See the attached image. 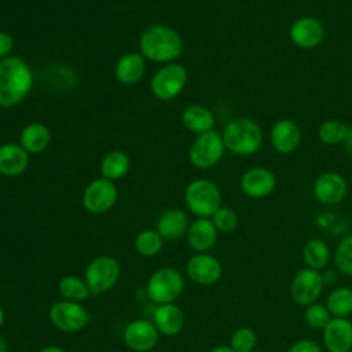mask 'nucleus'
<instances>
[{"label": "nucleus", "mask_w": 352, "mask_h": 352, "mask_svg": "<svg viewBox=\"0 0 352 352\" xmlns=\"http://www.w3.org/2000/svg\"><path fill=\"white\" fill-rule=\"evenodd\" d=\"M33 74L28 63L19 56L0 60V107H14L30 92Z\"/></svg>", "instance_id": "nucleus-1"}, {"label": "nucleus", "mask_w": 352, "mask_h": 352, "mask_svg": "<svg viewBox=\"0 0 352 352\" xmlns=\"http://www.w3.org/2000/svg\"><path fill=\"white\" fill-rule=\"evenodd\" d=\"M140 52L153 62H170L177 59L183 52V40L180 34L169 26H148L139 40Z\"/></svg>", "instance_id": "nucleus-2"}, {"label": "nucleus", "mask_w": 352, "mask_h": 352, "mask_svg": "<svg viewBox=\"0 0 352 352\" xmlns=\"http://www.w3.org/2000/svg\"><path fill=\"white\" fill-rule=\"evenodd\" d=\"M221 136L226 148L236 155H252L257 153L263 144L261 126L246 117L230 121Z\"/></svg>", "instance_id": "nucleus-3"}, {"label": "nucleus", "mask_w": 352, "mask_h": 352, "mask_svg": "<svg viewBox=\"0 0 352 352\" xmlns=\"http://www.w3.org/2000/svg\"><path fill=\"white\" fill-rule=\"evenodd\" d=\"M184 201L190 212L198 217L210 219L221 206V192L216 183L209 179L192 180L186 191Z\"/></svg>", "instance_id": "nucleus-4"}, {"label": "nucleus", "mask_w": 352, "mask_h": 352, "mask_svg": "<svg viewBox=\"0 0 352 352\" xmlns=\"http://www.w3.org/2000/svg\"><path fill=\"white\" fill-rule=\"evenodd\" d=\"M184 289V279L182 274L170 267H164L151 274L147 280V296L148 298L160 304L173 302L180 297Z\"/></svg>", "instance_id": "nucleus-5"}, {"label": "nucleus", "mask_w": 352, "mask_h": 352, "mask_svg": "<svg viewBox=\"0 0 352 352\" xmlns=\"http://www.w3.org/2000/svg\"><path fill=\"white\" fill-rule=\"evenodd\" d=\"M224 150L226 146L223 136L212 129L198 135L190 147L188 158L194 166L199 169H208L214 166L221 160Z\"/></svg>", "instance_id": "nucleus-6"}, {"label": "nucleus", "mask_w": 352, "mask_h": 352, "mask_svg": "<svg viewBox=\"0 0 352 352\" xmlns=\"http://www.w3.org/2000/svg\"><path fill=\"white\" fill-rule=\"evenodd\" d=\"M120 278V264L110 256L94 258L85 268L84 280L92 294H100L110 290Z\"/></svg>", "instance_id": "nucleus-7"}, {"label": "nucleus", "mask_w": 352, "mask_h": 352, "mask_svg": "<svg viewBox=\"0 0 352 352\" xmlns=\"http://www.w3.org/2000/svg\"><path fill=\"white\" fill-rule=\"evenodd\" d=\"M187 82V70L180 63H168L161 67L151 78L150 87L160 100L175 99Z\"/></svg>", "instance_id": "nucleus-8"}, {"label": "nucleus", "mask_w": 352, "mask_h": 352, "mask_svg": "<svg viewBox=\"0 0 352 352\" xmlns=\"http://www.w3.org/2000/svg\"><path fill=\"white\" fill-rule=\"evenodd\" d=\"M50 320L60 331L77 333L87 326L89 314L80 302L59 300L50 308Z\"/></svg>", "instance_id": "nucleus-9"}, {"label": "nucleus", "mask_w": 352, "mask_h": 352, "mask_svg": "<svg viewBox=\"0 0 352 352\" xmlns=\"http://www.w3.org/2000/svg\"><path fill=\"white\" fill-rule=\"evenodd\" d=\"M324 287L323 276L319 271L311 270V268H302L292 279L290 285V293L293 300L298 305L308 307L319 298L322 294V290Z\"/></svg>", "instance_id": "nucleus-10"}, {"label": "nucleus", "mask_w": 352, "mask_h": 352, "mask_svg": "<svg viewBox=\"0 0 352 352\" xmlns=\"http://www.w3.org/2000/svg\"><path fill=\"white\" fill-rule=\"evenodd\" d=\"M116 201L117 187L111 180L104 177L91 182L82 194L84 208L94 214L106 213L114 206Z\"/></svg>", "instance_id": "nucleus-11"}, {"label": "nucleus", "mask_w": 352, "mask_h": 352, "mask_svg": "<svg viewBox=\"0 0 352 352\" xmlns=\"http://www.w3.org/2000/svg\"><path fill=\"white\" fill-rule=\"evenodd\" d=\"M289 37L296 47L301 50H312L323 41L324 28L319 19L304 15L290 25Z\"/></svg>", "instance_id": "nucleus-12"}, {"label": "nucleus", "mask_w": 352, "mask_h": 352, "mask_svg": "<svg viewBox=\"0 0 352 352\" xmlns=\"http://www.w3.org/2000/svg\"><path fill=\"white\" fill-rule=\"evenodd\" d=\"M186 272L192 282L208 286L216 283L221 278L223 267L214 256L197 253L188 258Z\"/></svg>", "instance_id": "nucleus-13"}, {"label": "nucleus", "mask_w": 352, "mask_h": 352, "mask_svg": "<svg viewBox=\"0 0 352 352\" xmlns=\"http://www.w3.org/2000/svg\"><path fill=\"white\" fill-rule=\"evenodd\" d=\"M160 331L153 322L146 319H136L131 322L122 334L125 345L136 352H147L158 342Z\"/></svg>", "instance_id": "nucleus-14"}, {"label": "nucleus", "mask_w": 352, "mask_h": 352, "mask_svg": "<svg viewBox=\"0 0 352 352\" xmlns=\"http://www.w3.org/2000/svg\"><path fill=\"white\" fill-rule=\"evenodd\" d=\"M348 192L345 177L337 172H324L314 183V195L323 205L340 204Z\"/></svg>", "instance_id": "nucleus-15"}, {"label": "nucleus", "mask_w": 352, "mask_h": 352, "mask_svg": "<svg viewBox=\"0 0 352 352\" xmlns=\"http://www.w3.org/2000/svg\"><path fill=\"white\" fill-rule=\"evenodd\" d=\"M276 187L275 175L263 166L248 169L241 177V188L245 195L250 198H264L272 194Z\"/></svg>", "instance_id": "nucleus-16"}, {"label": "nucleus", "mask_w": 352, "mask_h": 352, "mask_svg": "<svg viewBox=\"0 0 352 352\" xmlns=\"http://www.w3.org/2000/svg\"><path fill=\"white\" fill-rule=\"evenodd\" d=\"M323 344L329 352H351L352 322L346 318H331L323 329Z\"/></svg>", "instance_id": "nucleus-17"}, {"label": "nucleus", "mask_w": 352, "mask_h": 352, "mask_svg": "<svg viewBox=\"0 0 352 352\" xmlns=\"http://www.w3.org/2000/svg\"><path fill=\"white\" fill-rule=\"evenodd\" d=\"M270 140L274 150L280 154H290L296 151L301 142L298 124L290 118L278 120L271 128Z\"/></svg>", "instance_id": "nucleus-18"}, {"label": "nucleus", "mask_w": 352, "mask_h": 352, "mask_svg": "<svg viewBox=\"0 0 352 352\" xmlns=\"http://www.w3.org/2000/svg\"><path fill=\"white\" fill-rule=\"evenodd\" d=\"M217 230L210 219L198 217L188 226L187 242L191 249L198 253H206L210 250L217 239Z\"/></svg>", "instance_id": "nucleus-19"}, {"label": "nucleus", "mask_w": 352, "mask_h": 352, "mask_svg": "<svg viewBox=\"0 0 352 352\" xmlns=\"http://www.w3.org/2000/svg\"><path fill=\"white\" fill-rule=\"evenodd\" d=\"M153 323L164 336H176L184 326V314L176 304H160L154 309Z\"/></svg>", "instance_id": "nucleus-20"}, {"label": "nucleus", "mask_w": 352, "mask_h": 352, "mask_svg": "<svg viewBox=\"0 0 352 352\" xmlns=\"http://www.w3.org/2000/svg\"><path fill=\"white\" fill-rule=\"evenodd\" d=\"M155 230L162 236V239L177 241L187 234L188 217L182 209H168L158 217Z\"/></svg>", "instance_id": "nucleus-21"}, {"label": "nucleus", "mask_w": 352, "mask_h": 352, "mask_svg": "<svg viewBox=\"0 0 352 352\" xmlns=\"http://www.w3.org/2000/svg\"><path fill=\"white\" fill-rule=\"evenodd\" d=\"M29 153L19 144L6 143L0 146V173L4 176H18L29 165Z\"/></svg>", "instance_id": "nucleus-22"}, {"label": "nucleus", "mask_w": 352, "mask_h": 352, "mask_svg": "<svg viewBox=\"0 0 352 352\" xmlns=\"http://www.w3.org/2000/svg\"><path fill=\"white\" fill-rule=\"evenodd\" d=\"M144 70H146L144 56L138 52H129L118 59V62L116 63L114 72L120 82L132 85L143 77Z\"/></svg>", "instance_id": "nucleus-23"}, {"label": "nucleus", "mask_w": 352, "mask_h": 352, "mask_svg": "<svg viewBox=\"0 0 352 352\" xmlns=\"http://www.w3.org/2000/svg\"><path fill=\"white\" fill-rule=\"evenodd\" d=\"M182 122L188 131L201 135L213 129L214 116L205 106L191 104L184 109L182 114Z\"/></svg>", "instance_id": "nucleus-24"}, {"label": "nucleus", "mask_w": 352, "mask_h": 352, "mask_svg": "<svg viewBox=\"0 0 352 352\" xmlns=\"http://www.w3.org/2000/svg\"><path fill=\"white\" fill-rule=\"evenodd\" d=\"M51 142L50 129L41 122H32L21 132V146L32 154L44 151Z\"/></svg>", "instance_id": "nucleus-25"}, {"label": "nucleus", "mask_w": 352, "mask_h": 352, "mask_svg": "<svg viewBox=\"0 0 352 352\" xmlns=\"http://www.w3.org/2000/svg\"><path fill=\"white\" fill-rule=\"evenodd\" d=\"M302 260L307 268L316 271L323 270L330 260L329 245L319 238L308 239L302 248Z\"/></svg>", "instance_id": "nucleus-26"}, {"label": "nucleus", "mask_w": 352, "mask_h": 352, "mask_svg": "<svg viewBox=\"0 0 352 352\" xmlns=\"http://www.w3.org/2000/svg\"><path fill=\"white\" fill-rule=\"evenodd\" d=\"M129 170V157L120 150L107 153L100 162L102 177L107 180H116L126 175Z\"/></svg>", "instance_id": "nucleus-27"}, {"label": "nucleus", "mask_w": 352, "mask_h": 352, "mask_svg": "<svg viewBox=\"0 0 352 352\" xmlns=\"http://www.w3.org/2000/svg\"><path fill=\"white\" fill-rule=\"evenodd\" d=\"M58 292L63 300L81 302L91 294L84 278L76 275H66L58 283Z\"/></svg>", "instance_id": "nucleus-28"}, {"label": "nucleus", "mask_w": 352, "mask_h": 352, "mask_svg": "<svg viewBox=\"0 0 352 352\" xmlns=\"http://www.w3.org/2000/svg\"><path fill=\"white\" fill-rule=\"evenodd\" d=\"M326 307L333 318H346L352 314V289L336 287L326 298Z\"/></svg>", "instance_id": "nucleus-29"}, {"label": "nucleus", "mask_w": 352, "mask_h": 352, "mask_svg": "<svg viewBox=\"0 0 352 352\" xmlns=\"http://www.w3.org/2000/svg\"><path fill=\"white\" fill-rule=\"evenodd\" d=\"M348 125L338 120H327L318 129V138L323 144L337 146L344 143L348 133Z\"/></svg>", "instance_id": "nucleus-30"}, {"label": "nucleus", "mask_w": 352, "mask_h": 352, "mask_svg": "<svg viewBox=\"0 0 352 352\" xmlns=\"http://www.w3.org/2000/svg\"><path fill=\"white\" fill-rule=\"evenodd\" d=\"M162 236L157 230H144L135 238V249L139 254L144 257L155 256L162 249Z\"/></svg>", "instance_id": "nucleus-31"}, {"label": "nucleus", "mask_w": 352, "mask_h": 352, "mask_svg": "<svg viewBox=\"0 0 352 352\" xmlns=\"http://www.w3.org/2000/svg\"><path fill=\"white\" fill-rule=\"evenodd\" d=\"M333 260H334L336 268L341 274L346 276H352V234L344 236L337 243Z\"/></svg>", "instance_id": "nucleus-32"}, {"label": "nucleus", "mask_w": 352, "mask_h": 352, "mask_svg": "<svg viewBox=\"0 0 352 352\" xmlns=\"http://www.w3.org/2000/svg\"><path fill=\"white\" fill-rule=\"evenodd\" d=\"M333 316L330 315L326 304L314 302L308 305L304 311V320L312 329H324Z\"/></svg>", "instance_id": "nucleus-33"}, {"label": "nucleus", "mask_w": 352, "mask_h": 352, "mask_svg": "<svg viewBox=\"0 0 352 352\" xmlns=\"http://www.w3.org/2000/svg\"><path fill=\"white\" fill-rule=\"evenodd\" d=\"M257 344V336L250 327L236 329L230 340V346L235 352H252Z\"/></svg>", "instance_id": "nucleus-34"}, {"label": "nucleus", "mask_w": 352, "mask_h": 352, "mask_svg": "<svg viewBox=\"0 0 352 352\" xmlns=\"http://www.w3.org/2000/svg\"><path fill=\"white\" fill-rule=\"evenodd\" d=\"M214 227L220 232H232L238 226V214L234 209L228 206H220L214 214L210 217Z\"/></svg>", "instance_id": "nucleus-35"}, {"label": "nucleus", "mask_w": 352, "mask_h": 352, "mask_svg": "<svg viewBox=\"0 0 352 352\" xmlns=\"http://www.w3.org/2000/svg\"><path fill=\"white\" fill-rule=\"evenodd\" d=\"M286 352H322L319 344L311 338H302L289 346Z\"/></svg>", "instance_id": "nucleus-36"}, {"label": "nucleus", "mask_w": 352, "mask_h": 352, "mask_svg": "<svg viewBox=\"0 0 352 352\" xmlns=\"http://www.w3.org/2000/svg\"><path fill=\"white\" fill-rule=\"evenodd\" d=\"M14 48V38L10 33L0 32V58H7Z\"/></svg>", "instance_id": "nucleus-37"}, {"label": "nucleus", "mask_w": 352, "mask_h": 352, "mask_svg": "<svg viewBox=\"0 0 352 352\" xmlns=\"http://www.w3.org/2000/svg\"><path fill=\"white\" fill-rule=\"evenodd\" d=\"M322 276H323V283L324 285H330L331 286L337 280V275H336L334 271H326L324 274H322Z\"/></svg>", "instance_id": "nucleus-38"}, {"label": "nucleus", "mask_w": 352, "mask_h": 352, "mask_svg": "<svg viewBox=\"0 0 352 352\" xmlns=\"http://www.w3.org/2000/svg\"><path fill=\"white\" fill-rule=\"evenodd\" d=\"M344 146H345V150L352 154V128L348 129V133H346L345 140H344Z\"/></svg>", "instance_id": "nucleus-39"}, {"label": "nucleus", "mask_w": 352, "mask_h": 352, "mask_svg": "<svg viewBox=\"0 0 352 352\" xmlns=\"http://www.w3.org/2000/svg\"><path fill=\"white\" fill-rule=\"evenodd\" d=\"M40 352H66V351L56 345H48V346H44Z\"/></svg>", "instance_id": "nucleus-40"}, {"label": "nucleus", "mask_w": 352, "mask_h": 352, "mask_svg": "<svg viewBox=\"0 0 352 352\" xmlns=\"http://www.w3.org/2000/svg\"><path fill=\"white\" fill-rule=\"evenodd\" d=\"M209 352H235L231 346H227V345H219V346H214L212 348Z\"/></svg>", "instance_id": "nucleus-41"}, {"label": "nucleus", "mask_w": 352, "mask_h": 352, "mask_svg": "<svg viewBox=\"0 0 352 352\" xmlns=\"http://www.w3.org/2000/svg\"><path fill=\"white\" fill-rule=\"evenodd\" d=\"M7 349H8L7 342H6V340L0 336V352H7Z\"/></svg>", "instance_id": "nucleus-42"}, {"label": "nucleus", "mask_w": 352, "mask_h": 352, "mask_svg": "<svg viewBox=\"0 0 352 352\" xmlns=\"http://www.w3.org/2000/svg\"><path fill=\"white\" fill-rule=\"evenodd\" d=\"M3 323H4V309L0 305V327L3 326Z\"/></svg>", "instance_id": "nucleus-43"}, {"label": "nucleus", "mask_w": 352, "mask_h": 352, "mask_svg": "<svg viewBox=\"0 0 352 352\" xmlns=\"http://www.w3.org/2000/svg\"><path fill=\"white\" fill-rule=\"evenodd\" d=\"M351 352H352V351H351Z\"/></svg>", "instance_id": "nucleus-44"}]
</instances>
